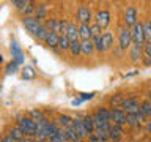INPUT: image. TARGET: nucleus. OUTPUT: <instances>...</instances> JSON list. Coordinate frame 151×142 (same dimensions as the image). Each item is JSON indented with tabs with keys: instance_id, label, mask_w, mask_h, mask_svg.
Masks as SVG:
<instances>
[{
	"instance_id": "nucleus-15",
	"label": "nucleus",
	"mask_w": 151,
	"mask_h": 142,
	"mask_svg": "<svg viewBox=\"0 0 151 142\" xmlns=\"http://www.w3.org/2000/svg\"><path fill=\"white\" fill-rule=\"evenodd\" d=\"M65 35L69 38V41H79V40H80L79 25H76V24H71V22H69V27H68V30H66Z\"/></svg>"
},
{
	"instance_id": "nucleus-36",
	"label": "nucleus",
	"mask_w": 151,
	"mask_h": 142,
	"mask_svg": "<svg viewBox=\"0 0 151 142\" xmlns=\"http://www.w3.org/2000/svg\"><path fill=\"white\" fill-rule=\"evenodd\" d=\"M17 63H16V62H11V63H8L6 65V71H5V73H6V74H13V73H16V71H17Z\"/></svg>"
},
{
	"instance_id": "nucleus-35",
	"label": "nucleus",
	"mask_w": 151,
	"mask_h": 142,
	"mask_svg": "<svg viewBox=\"0 0 151 142\" xmlns=\"http://www.w3.org/2000/svg\"><path fill=\"white\" fill-rule=\"evenodd\" d=\"M28 3L30 2H27V0H13V7H16L17 9H25L28 7Z\"/></svg>"
},
{
	"instance_id": "nucleus-17",
	"label": "nucleus",
	"mask_w": 151,
	"mask_h": 142,
	"mask_svg": "<svg viewBox=\"0 0 151 142\" xmlns=\"http://www.w3.org/2000/svg\"><path fill=\"white\" fill-rule=\"evenodd\" d=\"M79 33H80V41L91 40V25H90V24H80Z\"/></svg>"
},
{
	"instance_id": "nucleus-25",
	"label": "nucleus",
	"mask_w": 151,
	"mask_h": 142,
	"mask_svg": "<svg viewBox=\"0 0 151 142\" xmlns=\"http://www.w3.org/2000/svg\"><path fill=\"white\" fill-rule=\"evenodd\" d=\"M98 115L104 118L106 122H112V109H109V107H99L98 109Z\"/></svg>"
},
{
	"instance_id": "nucleus-31",
	"label": "nucleus",
	"mask_w": 151,
	"mask_h": 142,
	"mask_svg": "<svg viewBox=\"0 0 151 142\" xmlns=\"http://www.w3.org/2000/svg\"><path fill=\"white\" fill-rule=\"evenodd\" d=\"M36 76L35 70H33V66H24L22 68V78L24 79H33Z\"/></svg>"
},
{
	"instance_id": "nucleus-16",
	"label": "nucleus",
	"mask_w": 151,
	"mask_h": 142,
	"mask_svg": "<svg viewBox=\"0 0 151 142\" xmlns=\"http://www.w3.org/2000/svg\"><path fill=\"white\" fill-rule=\"evenodd\" d=\"M124 99H126V96L123 93H115V95H112V96H110V99H109V104H110V107L118 109V107L123 106Z\"/></svg>"
},
{
	"instance_id": "nucleus-2",
	"label": "nucleus",
	"mask_w": 151,
	"mask_h": 142,
	"mask_svg": "<svg viewBox=\"0 0 151 142\" xmlns=\"http://www.w3.org/2000/svg\"><path fill=\"white\" fill-rule=\"evenodd\" d=\"M17 126L25 133V136H36L38 134V123L32 117H24L17 122Z\"/></svg>"
},
{
	"instance_id": "nucleus-21",
	"label": "nucleus",
	"mask_w": 151,
	"mask_h": 142,
	"mask_svg": "<svg viewBox=\"0 0 151 142\" xmlns=\"http://www.w3.org/2000/svg\"><path fill=\"white\" fill-rule=\"evenodd\" d=\"M69 54L73 57H79L82 55V43L79 41H71V46H69Z\"/></svg>"
},
{
	"instance_id": "nucleus-13",
	"label": "nucleus",
	"mask_w": 151,
	"mask_h": 142,
	"mask_svg": "<svg viewBox=\"0 0 151 142\" xmlns=\"http://www.w3.org/2000/svg\"><path fill=\"white\" fill-rule=\"evenodd\" d=\"M11 54L14 57V62H16L17 65H21L24 62V52L21 49V46L17 44V41H13L11 43Z\"/></svg>"
},
{
	"instance_id": "nucleus-18",
	"label": "nucleus",
	"mask_w": 151,
	"mask_h": 142,
	"mask_svg": "<svg viewBox=\"0 0 151 142\" xmlns=\"http://www.w3.org/2000/svg\"><path fill=\"white\" fill-rule=\"evenodd\" d=\"M121 136H123L121 126H120V125H115V123H113L112 128H110V131H109V137H110L113 142H118V141L121 139Z\"/></svg>"
},
{
	"instance_id": "nucleus-14",
	"label": "nucleus",
	"mask_w": 151,
	"mask_h": 142,
	"mask_svg": "<svg viewBox=\"0 0 151 142\" xmlns=\"http://www.w3.org/2000/svg\"><path fill=\"white\" fill-rule=\"evenodd\" d=\"M143 46H139V44H132L131 46V52H129V57L132 62H139L143 59Z\"/></svg>"
},
{
	"instance_id": "nucleus-39",
	"label": "nucleus",
	"mask_w": 151,
	"mask_h": 142,
	"mask_svg": "<svg viewBox=\"0 0 151 142\" xmlns=\"http://www.w3.org/2000/svg\"><path fill=\"white\" fill-rule=\"evenodd\" d=\"M93 96H94V92H90V93H82V96H80V98L85 101V99H91Z\"/></svg>"
},
{
	"instance_id": "nucleus-1",
	"label": "nucleus",
	"mask_w": 151,
	"mask_h": 142,
	"mask_svg": "<svg viewBox=\"0 0 151 142\" xmlns=\"http://www.w3.org/2000/svg\"><path fill=\"white\" fill-rule=\"evenodd\" d=\"M93 43H94V47H96L98 52H104V51L113 47V35L110 32H104L102 36L94 38Z\"/></svg>"
},
{
	"instance_id": "nucleus-20",
	"label": "nucleus",
	"mask_w": 151,
	"mask_h": 142,
	"mask_svg": "<svg viewBox=\"0 0 151 142\" xmlns=\"http://www.w3.org/2000/svg\"><path fill=\"white\" fill-rule=\"evenodd\" d=\"M44 43L49 47H57V46H58V43H60V35H58V33H55V32H49V35L46 36Z\"/></svg>"
},
{
	"instance_id": "nucleus-7",
	"label": "nucleus",
	"mask_w": 151,
	"mask_h": 142,
	"mask_svg": "<svg viewBox=\"0 0 151 142\" xmlns=\"http://www.w3.org/2000/svg\"><path fill=\"white\" fill-rule=\"evenodd\" d=\"M22 24L25 25V28L30 33H33V35H36V32H38V28L41 27V21L40 19H36L35 16H24L22 17Z\"/></svg>"
},
{
	"instance_id": "nucleus-8",
	"label": "nucleus",
	"mask_w": 151,
	"mask_h": 142,
	"mask_svg": "<svg viewBox=\"0 0 151 142\" xmlns=\"http://www.w3.org/2000/svg\"><path fill=\"white\" fill-rule=\"evenodd\" d=\"M91 19H93V14H91L90 7H87V5H80V7L77 8V21L80 24H90Z\"/></svg>"
},
{
	"instance_id": "nucleus-29",
	"label": "nucleus",
	"mask_w": 151,
	"mask_h": 142,
	"mask_svg": "<svg viewBox=\"0 0 151 142\" xmlns=\"http://www.w3.org/2000/svg\"><path fill=\"white\" fill-rule=\"evenodd\" d=\"M44 25H46V28L49 32H55L57 33V28H58V19H55V17L47 19V21L44 22Z\"/></svg>"
},
{
	"instance_id": "nucleus-23",
	"label": "nucleus",
	"mask_w": 151,
	"mask_h": 142,
	"mask_svg": "<svg viewBox=\"0 0 151 142\" xmlns=\"http://www.w3.org/2000/svg\"><path fill=\"white\" fill-rule=\"evenodd\" d=\"M73 123H74V118H71L69 115H65V114L58 115V125L60 126H63V128H73Z\"/></svg>"
},
{
	"instance_id": "nucleus-3",
	"label": "nucleus",
	"mask_w": 151,
	"mask_h": 142,
	"mask_svg": "<svg viewBox=\"0 0 151 142\" xmlns=\"http://www.w3.org/2000/svg\"><path fill=\"white\" fill-rule=\"evenodd\" d=\"M134 43H132V35H131V28L127 27H121L120 33H118V46H120L121 51L131 47Z\"/></svg>"
},
{
	"instance_id": "nucleus-28",
	"label": "nucleus",
	"mask_w": 151,
	"mask_h": 142,
	"mask_svg": "<svg viewBox=\"0 0 151 142\" xmlns=\"http://www.w3.org/2000/svg\"><path fill=\"white\" fill-rule=\"evenodd\" d=\"M142 24H143L145 41H146V43H151V21H150V19H146V21H143Z\"/></svg>"
},
{
	"instance_id": "nucleus-30",
	"label": "nucleus",
	"mask_w": 151,
	"mask_h": 142,
	"mask_svg": "<svg viewBox=\"0 0 151 142\" xmlns=\"http://www.w3.org/2000/svg\"><path fill=\"white\" fill-rule=\"evenodd\" d=\"M69 46H71V41L66 35H60V43H58V47L61 51H69Z\"/></svg>"
},
{
	"instance_id": "nucleus-33",
	"label": "nucleus",
	"mask_w": 151,
	"mask_h": 142,
	"mask_svg": "<svg viewBox=\"0 0 151 142\" xmlns=\"http://www.w3.org/2000/svg\"><path fill=\"white\" fill-rule=\"evenodd\" d=\"M47 35H49V30L46 28L44 24H41V27L38 28V32H36V35H35V36H36L40 41H46V36H47Z\"/></svg>"
},
{
	"instance_id": "nucleus-27",
	"label": "nucleus",
	"mask_w": 151,
	"mask_h": 142,
	"mask_svg": "<svg viewBox=\"0 0 151 142\" xmlns=\"http://www.w3.org/2000/svg\"><path fill=\"white\" fill-rule=\"evenodd\" d=\"M47 16V5H40V7H36V11H35V17L42 21V19H46ZM47 21V19H46Z\"/></svg>"
},
{
	"instance_id": "nucleus-44",
	"label": "nucleus",
	"mask_w": 151,
	"mask_h": 142,
	"mask_svg": "<svg viewBox=\"0 0 151 142\" xmlns=\"http://www.w3.org/2000/svg\"><path fill=\"white\" fill-rule=\"evenodd\" d=\"M148 101L151 103V90H150V92H148Z\"/></svg>"
},
{
	"instance_id": "nucleus-19",
	"label": "nucleus",
	"mask_w": 151,
	"mask_h": 142,
	"mask_svg": "<svg viewBox=\"0 0 151 142\" xmlns=\"http://www.w3.org/2000/svg\"><path fill=\"white\" fill-rule=\"evenodd\" d=\"M82 43V55H91L93 52H94V43H93V40H85V41H80Z\"/></svg>"
},
{
	"instance_id": "nucleus-37",
	"label": "nucleus",
	"mask_w": 151,
	"mask_h": 142,
	"mask_svg": "<svg viewBox=\"0 0 151 142\" xmlns=\"http://www.w3.org/2000/svg\"><path fill=\"white\" fill-rule=\"evenodd\" d=\"M30 115H32V118L33 120H36V122H40V120H42V112L41 111H36V109H32L30 111Z\"/></svg>"
},
{
	"instance_id": "nucleus-12",
	"label": "nucleus",
	"mask_w": 151,
	"mask_h": 142,
	"mask_svg": "<svg viewBox=\"0 0 151 142\" xmlns=\"http://www.w3.org/2000/svg\"><path fill=\"white\" fill-rule=\"evenodd\" d=\"M126 115L127 114L123 111L121 107H118V109H112V120H113V123L115 125H124L126 123Z\"/></svg>"
},
{
	"instance_id": "nucleus-34",
	"label": "nucleus",
	"mask_w": 151,
	"mask_h": 142,
	"mask_svg": "<svg viewBox=\"0 0 151 142\" xmlns=\"http://www.w3.org/2000/svg\"><path fill=\"white\" fill-rule=\"evenodd\" d=\"M102 28L98 25V24H93L91 25V40H94V38H99V36H102Z\"/></svg>"
},
{
	"instance_id": "nucleus-4",
	"label": "nucleus",
	"mask_w": 151,
	"mask_h": 142,
	"mask_svg": "<svg viewBox=\"0 0 151 142\" xmlns=\"http://www.w3.org/2000/svg\"><path fill=\"white\" fill-rule=\"evenodd\" d=\"M131 35H132V43H134V44H139V46L146 44L145 33H143V24L142 22H137L135 25L131 28Z\"/></svg>"
},
{
	"instance_id": "nucleus-45",
	"label": "nucleus",
	"mask_w": 151,
	"mask_h": 142,
	"mask_svg": "<svg viewBox=\"0 0 151 142\" xmlns=\"http://www.w3.org/2000/svg\"><path fill=\"white\" fill-rule=\"evenodd\" d=\"M38 142H46V141H41V139H40V141H38Z\"/></svg>"
},
{
	"instance_id": "nucleus-32",
	"label": "nucleus",
	"mask_w": 151,
	"mask_h": 142,
	"mask_svg": "<svg viewBox=\"0 0 151 142\" xmlns=\"http://www.w3.org/2000/svg\"><path fill=\"white\" fill-rule=\"evenodd\" d=\"M140 112L143 114L145 117H151V103L146 99V101L140 103Z\"/></svg>"
},
{
	"instance_id": "nucleus-43",
	"label": "nucleus",
	"mask_w": 151,
	"mask_h": 142,
	"mask_svg": "<svg viewBox=\"0 0 151 142\" xmlns=\"http://www.w3.org/2000/svg\"><path fill=\"white\" fill-rule=\"evenodd\" d=\"M143 62H145V65H151V59H148V57H145V59H143Z\"/></svg>"
},
{
	"instance_id": "nucleus-9",
	"label": "nucleus",
	"mask_w": 151,
	"mask_h": 142,
	"mask_svg": "<svg viewBox=\"0 0 151 142\" xmlns=\"http://www.w3.org/2000/svg\"><path fill=\"white\" fill-rule=\"evenodd\" d=\"M94 24H98V25L104 30V28L110 24V13H109L107 9H99V11L94 14Z\"/></svg>"
},
{
	"instance_id": "nucleus-22",
	"label": "nucleus",
	"mask_w": 151,
	"mask_h": 142,
	"mask_svg": "<svg viewBox=\"0 0 151 142\" xmlns=\"http://www.w3.org/2000/svg\"><path fill=\"white\" fill-rule=\"evenodd\" d=\"M9 136L13 137V139H16L17 142H22L24 141V137H25V133H24L19 126H14L9 130Z\"/></svg>"
},
{
	"instance_id": "nucleus-5",
	"label": "nucleus",
	"mask_w": 151,
	"mask_h": 142,
	"mask_svg": "<svg viewBox=\"0 0 151 142\" xmlns=\"http://www.w3.org/2000/svg\"><path fill=\"white\" fill-rule=\"evenodd\" d=\"M121 109L126 114H135V115H137V114H140V104H139V101H137L134 96H127L124 99V103H123Z\"/></svg>"
},
{
	"instance_id": "nucleus-41",
	"label": "nucleus",
	"mask_w": 151,
	"mask_h": 142,
	"mask_svg": "<svg viewBox=\"0 0 151 142\" xmlns=\"http://www.w3.org/2000/svg\"><path fill=\"white\" fill-rule=\"evenodd\" d=\"M82 103H83V99L77 98V99H74V101H73V106H79V104H82Z\"/></svg>"
},
{
	"instance_id": "nucleus-10",
	"label": "nucleus",
	"mask_w": 151,
	"mask_h": 142,
	"mask_svg": "<svg viewBox=\"0 0 151 142\" xmlns=\"http://www.w3.org/2000/svg\"><path fill=\"white\" fill-rule=\"evenodd\" d=\"M91 117H93V123H94V128H96V131H106V133L110 131V128H112L110 122H106L104 118H101V117L98 115V112H94Z\"/></svg>"
},
{
	"instance_id": "nucleus-26",
	"label": "nucleus",
	"mask_w": 151,
	"mask_h": 142,
	"mask_svg": "<svg viewBox=\"0 0 151 142\" xmlns=\"http://www.w3.org/2000/svg\"><path fill=\"white\" fill-rule=\"evenodd\" d=\"M126 125H129L132 128H137V126H140L142 123H140L139 117H137L135 114H127L126 115Z\"/></svg>"
},
{
	"instance_id": "nucleus-11",
	"label": "nucleus",
	"mask_w": 151,
	"mask_h": 142,
	"mask_svg": "<svg viewBox=\"0 0 151 142\" xmlns=\"http://www.w3.org/2000/svg\"><path fill=\"white\" fill-rule=\"evenodd\" d=\"M73 128L76 130V133L79 134L80 139H83V137H88V136H90V133L87 131V128H85L83 122H82V117H76V118H74Z\"/></svg>"
},
{
	"instance_id": "nucleus-42",
	"label": "nucleus",
	"mask_w": 151,
	"mask_h": 142,
	"mask_svg": "<svg viewBox=\"0 0 151 142\" xmlns=\"http://www.w3.org/2000/svg\"><path fill=\"white\" fill-rule=\"evenodd\" d=\"M145 128H146V131H150V133H151V120H148V122L145 123Z\"/></svg>"
},
{
	"instance_id": "nucleus-24",
	"label": "nucleus",
	"mask_w": 151,
	"mask_h": 142,
	"mask_svg": "<svg viewBox=\"0 0 151 142\" xmlns=\"http://www.w3.org/2000/svg\"><path fill=\"white\" fill-rule=\"evenodd\" d=\"M82 122H83V125H85V128H87V131L90 133V134H93V133L96 131L91 115H83V117H82Z\"/></svg>"
},
{
	"instance_id": "nucleus-40",
	"label": "nucleus",
	"mask_w": 151,
	"mask_h": 142,
	"mask_svg": "<svg viewBox=\"0 0 151 142\" xmlns=\"http://www.w3.org/2000/svg\"><path fill=\"white\" fill-rule=\"evenodd\" d=\"M2 142H17V141H16V139H13V137L9 136V134H6V136H3V137H2Z\"/></svg>"
},
{
	"instance_id": "nucleus-6",
	"label": "nucleus",
	"mask_w": 151,
	"mask_h": 142,
	"mask_svg": "<svg viewBox=\"0 0 151 142\" xmlns=\"http://www.w3.org/2000/svg\"><path fill=\"white\" fill-rule=\"evenodd\" d=\"M137 19H139V14H137L135 7H127L126 11H124V19H123V21H124V27L132 28L137 22H139Z\"/></svg>"
},
{
	"instance_id": "nucleus-38",
	"label": "nucleus",
	"mask_w": 151,
	"mask_h": 142,
	"mask_svg": "<svg viewBox=\"0 0 151 142\" xmlns=\"http://www.w3.org/2000/svg\"><path fill=\"white\" fill-rule=\"evenodd\" d=\"M143 54H145V57L151 59V43H146L143 46Z\"/></svg>"
},
{
	"instance_id": "nucleus-46",
	"label": "nucleus",
	"mask_w": 151,
	"mask_h": 142,
	"mask_svg": "<svg viewBox=\"0 0 151 142\" xmlns=\"http://www.w3.org/2000/svg\"><path fill=\"white\" fill-rule=\"evenodd\" d=\"M79 142H85V141H82V139H80V141H79Z\"/></svg>"
}]
</instances>
